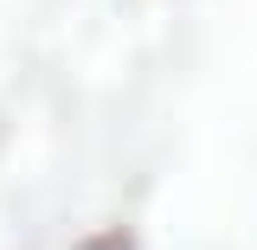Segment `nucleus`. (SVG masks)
I'll list each match as a JSON object with an SVG mask.
<instances>
[{"label":"nucleus","mask_w":257,"mask_h":250,"mask_svg":"<svg viewBox=\"0 0 257 250\" xmlns=\"http://www.w3.org/2000/svg\"><path fill=\"white\" fill-rule=\"evenodd\" d=\"M96 250H128V244H122V237H109V244H96Z\"/></svg>","instance_id":"f257e3e1"}]
</instances>
